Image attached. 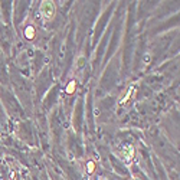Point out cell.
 Segmentation results:
<instances>
[{"label":"cell","mask_w":180,"mask_h":180,"mask_svg":"<svg viewBox=\"0 0 180 180\" xmlns=\"http://www.w3.org/2000/svg\"><path fill=\"white\" fill-rule=\"evenodd\" d=\"M41 13H42V16H43L46 20H52V19L55 17V13H56L55 3H53V2H49V0H46V2H42V5H41Z\"/></svg>","instance_id":"6da1fadb"},{"label":"cell","mask_w":180,"mask_h":180,"mask_svg":"<svg viewBox=\"0 0 180 180\" xmlns=\"http://www.w3.org/2000/svg\"><path fill=\"white\" fill-rule=\"evenodd\" d=\"M36 36H38V29H36V26L33 23L25 25V27H23V38L27 42H33L36 39Z\"/></svg>","instance_id":"7a4b0ae2"},{"label":"cell","mask_w":180,"mask_h":180,"mask_svg":"<svg viewBox=\"0 0 180 180\" xmlns=\"http://www.w3.org/2000/svg\"><path fill=\"white\" fill-rule=\"evenodd\" d=\"M77 88H78V81L75 78H72L68 81L66 87H65V94L66 95H74L77 92Z\"/></svg>","instance_id":"3957f363"},{"label":"cell","mask_w":180,"mask_h":180,"mask_svg":"<svg viewBox=\"0 0 180 180\" xmlns=\"http://www.w3.org/2000/svg\"><path fill=\"white\" fill-rule=\"evenodd\" d=\"M134 154H135L134 146H131V144H127V146H125V151H124V156H125L127 163H131V160L134 159Z\"/></svg>","instance_id":"277c9868"},{"label":"cell","mask_w":180,"mask_h":180,"mask_svg":"<svg viewBox=\"0 0 180 180\" xmlns=\"http://www.w3.org/2000/svg\"><path fill=\"white\" fill-rule=\"evenodd\" d=\"M135 89H137V87H135V85L130 87V88H128V91H127V94L124 95V98H121V99H120V102H118V104H120V105H124V104H127V101H128V99H130V98H131L134 94H135Z\"/></svg>","instance_id":"5b68a950"},{"label":"cell","mask_w":180,"mask_h":180,"mask_svg":"<svg viewBox=\"0 0 180 180\" xmlns=\"http://www.w3.org/2000/svg\"><path fill=\"white\" fill-rule=\"evenodd\" d=\"M85 169H87V174L88 176H92L95 173V170H97V163L94 160H88L87 164H85Z\"/></svg>","instance_id":"8992f818"},{"label":"cell","mask_w":180,"mask_h":180,"mask_svg":"<svg viewBox=\"0 0 180 180\" xmlns=\"http://www.w3.org/2000/svg\"><path fill=\"white\" fill-rule=\"evenodd\" d=\"M85 65H87V58L85 56H78L77 58V62H75V68L77 69H82V68H85Z\"/></svg>","instance_id":"52a82bcc"},{"label":"cell","mask_w":180,"mask_h":180,"mask_svg":"<svg viewBox=\"0 0 180 180\" xmlns=\"http://www.w3.org/2000/svg\"><path fill=\"white\" fill-rule=\"evenodd\" d=\"M151 61H153V55H151V53H144V56H143V63H144V66H149V65L151 63Z\"/></svg>","instance_id":"ba28073f"},{"label":"cell","mask_w":180,"mask_h":180,"mask_svg":"<svg viewBox=\"0 0 180 180\" xmlns=\"http://www.w3.org/2000/svg\"><path fill=\"white\" fill-rule=\"evenodd\" d=\"M99 114H101V110H99L98 107H95V108H94V115H95V117H98Z\"/></svg>","instance_id":"9c48e42d"},{"label":"cell","mask_w":180,"mask_h":180,"mask_svg":"<svg viewBox=\"0 0 180 180\" xmlns=\"http://www.w3.org/2000/svg\"><path fill=\"white\" fill-rule=\"evenodd\" d=\"M15 177H16V173H15V171H12V173H10V179H12V180H15Z\"/></svg>","instance_id":"30bf717a"}]
</instances>
